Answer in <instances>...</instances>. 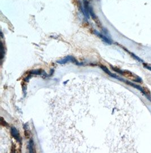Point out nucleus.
I'll use <instances>...</instances> for the list:
<instances>
[{"instance_id":"39448f33","label":"nucleus","mask_w":151,"mask_h":153,"mask_svg":"<svg viewBox=\"0 0 151 153\" xmlns=\"http://www.w3.org/2000/svg\"><path fill=\"white\" fill-rule=\"evenodd\" d=\"M94 33H95V35H96V36H97L98 37H99L100 38H101L103 40V41L105 42L106 43L109 44H111L112 43V41H111V40L109 38H108V37H106L105 35L101 34L99 32H98V31H97L96 30H95L94 31Z\"/></svg>"},{"instance_id":"7ed1b4c3","label":"nucleus","mask_w":151,"mask_h":153,"mask_svg":"<svg viewBox=\"0 0 151 153\" xmlns=\"http://www.w3.org/2000/svg\"><path fill=\"white\" fill-rule=\"evenodd\" d=\"M11 134L12 135V136L16 140L17 142L21 143V138H20V134L19 131H18V129L14 127H12L11 128Z\"/></svg>"},{"instance_id":"423d86ee","label":"nucleus","mask_w":151,"mask_h":153,"mask_svg":"<svg viewBox=\"0 0 151 153\" xmlns=\"http://www.w3.org/2000/svg\"><path fill=\"white\" fill-rule=\"evenodd\" d=\"M100 67L105 72L106 74H108V75H109V76L113 77H114V78H115V79H118V80H121V79H122V78L118 76H117V75H115V74H114L111 73V72L109 70V69H108L105 66L101 65Z\"/></svg>"},{"instance_id":"1a4fd4ad","label":"nucleus","mask_w":151,"mask_h":153,"mask_svg":"<svg viewBox=\"0 0 151 153\" xmlns=\"http://www.w3.org/2000/svg\"><path fill=\"white\" fill-rule=\"evenodd\" d=\"M1 60H3L5 56V48L3 45L2 42H1Z\"/></svg>"},{"instance_id":"f8f14e48","label":"nucleus","mask_w":151,"mask_h":153,"mask_svg":"<svg viewBox=\"0 0 151 153\" xmlns=\"http://www.w3.org/2000/svg\"><path fill=\"white\" fill-rule=\"evenodd\" d=\"M144 67L146 68L147 69H148V70L151 71V67L148 66H144Z\"/></svg>"},{"instance_id":"20e7f679","label":"nucleus","mask_w":151,"mask_h":153,"mask_svg":"<svg viewBox=\"0 0 151 153\" xmlns=\"http://www.w3.org/2000/svg\"><path fill=\"white\" fill-rule=\"evenodd\" d=\"M83 8L84 10V16L87 19L90 18V14H89V11H90V6H89V2L87 0H83Z\"/></svg>"},{"instance_id":"f03ea898","label":"nucleus","mask_w":151,"mask_h":153,"mask_svg":"<svg viewBox=\"0 0 151 153\" xmlns=\"http://www.w3.org/2000/svg\"><path fill=\"white\" fill-rule=\"evenodd\" d=\"M68 62H72V63L76 64V65H78V66H81V65H83L82 63H79V62L74 57L70 56H66L65 58L62 59L60 61H57V63H59V64H61V65H64V64H66Z\"/></svg>"},{"instance_id":"0eeeda50","label":"nucleus","mask_w":151,"mask_h":153,"mask_svg":"<svg viewBox=\"0 0 151 153\" xmlns=\"http://www.w3.org/2000/svg\"><path fill=\"white\" fill-rule=\"evenodd\" d=\"M34 142L32 139H31L28 144V149L30 153H35V148H34Z\"/></svg>"},{"instance_id":"9b49d317","label":"nucleus","mask_w":151,"mask_h":153,"mask_svg":"<svg viewBox=\"0 0 151 153\" xmlns=\"http://www.w3.org/2000/svg\"><path fill=\"white\" fill-rule=\"evenodd\" d=\"M31 77V75H29L28 76L26 77H25V81L26 82H28V81H29V80L30 79Z\"/></svg>"},{"instance_id":"f257e3e1","label":"nucleus","mask_w":151,"mask_h":153,"mask_svg":"<svg viewBox=\"0 0 151 153\" xmlns=\"http://www.w3.org/2000/svg\"><path fill=\"white\" fill-rule=\"evenodd\" d=\"M111 67L113 70L119 73L120 74H121L122 75H123L125 76L129 77L133 82H142V80L139 77L136 76V75L134 74L133 73H132L131 72L128 71H123V70H120L119 68H114V67L112 66Z\"/></svg>"},{"instance_id":"9d476101","label":"nucleus","mask_w":151,"mask_h":153,"mask_svg":"<svg viewBox=\"0 0 151 153\" xmlns=\"http://www.w3.org/2000/svg\"><path fill=\"white\" fill-rule=\"evenodd\" d=\"M1 124H2V126H4L5 127H7L8 126V124L5 122L2 117H1Z\"/></svg>"},{"instance_id":"6e6552de","label":"nucleus","mask_w":151,"mask_h":153,"mask_svg":"<svg viewBox=\"0 0 151 153\" xmlns=\"http://www.w3.org/2000/svg\"><path fill=\"white\" fill-rule=\"evenodd\" d=\"M89 13H90V15L91 17H92V18L93 19V20H94V21L96 22V23H97V22L99 21V20H98L97 18L96 17V15L95 14V13H94V12H93V9H92V7H90Z\"/></svg>"}]
</instances>
